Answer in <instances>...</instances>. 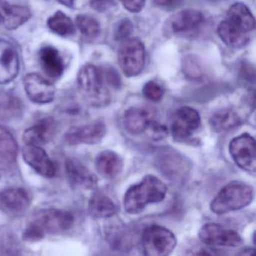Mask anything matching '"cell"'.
I'll use <instances>...</instances> for the list:
<instances>
[{
    "label": "cell",
    "mask_w": 256,
    "mask_h": 256,
    "mask_svg": "<svg viewBox=\"0 0 256 256\" xmlns=\"http://www.w3.org/2000/svg\"><path fill=\"white\" fill-rule=\"evenodd\" d=\"M167 192V186L161 180L154 175H148L127 190L124 196V208L128 214L138 215L148 205L163 202Z\"/></svg>",
    "instance_id": "1"
},
{
    "label": "cell",
    "mask_w": 256,
    "mask_h": 256,
    "mask_svg": "<svg viewBox=\"0 0 256 256\" xmlns=\"http://www.w3.org/2000/svg\"><path fill=\"white\" fill-rule=\"evenodd\" d=\"M74 222L72 214L67 211L58 209L40 211L25 229L24 240L28 242H37L47 234L68 232L72 228Z\"/></svg>",
    "instance_id": "2"
},
{
    "label": "cell",
    "mask_w": 256,
    "mask_h": 256,
    "mask_svg": "<svg viewBox=\"0 0 256 256\" xmlns=\"http://www.w3.org/2000/svg\"><path fill=\"white\" fill-rule=\"evenodd\" d=\"M79 92L86 104L102 108L112 102V95L107 86L102 68L90 64L80 68L78 76Z\"/></svg>",
    "instance_id": "3"
},
{
    "label": "cell",
    "mask_w": 256,
    "mask_h": 256,
    "mask_svg": "<svg viewBox=\"0 0 256 256\" xmlns=\"http://www.w3.org/2000/svg\"><path fill=\"white\" fill-rule=\"evenodd\" d=\"M254 199V188L242 181H232L223 187L210 204L216 215H224L248 206Z\"/></svg>",
    "instance_id": "4"
},
{
    "label": "cell",
    "mask_w": 256,
    "mask_h": 256,
    "mask_svg": "<svg viewBox=\"0 0 256 256\" xmlns=\"http://www.w3.org/2000/svg\"><path fill=\"white\" fill-rule=\"evenodd\" d=\"M142 242L145 256H166L174 250L176 238L166 228L152 224L144 230Z\"/></svg>",
    "instance_id": "5"
},
{
    "label": "cell",
    "mask_w": 256,
    "mask_h": 256,
    "mask_svg": "<svg viewBox=\"0 0 256 256\" xmlns=\"http://www.w3.org/2000/svg\"><path fill=\"white\" fill-rule=\"evenodd\" d=\"M145 58L144 46L136 38L124 41L118 54L120 67L127 78L136 77L142 72Z\"/></svg>",
    "instance_id": "6"
},
{
    "label": "cell",
    "mask_w": 256,
    "mask_h": 256,
    "mask_svg": "<svg viewBox=\"0 0 256 256\" xmlns=\"http://www.w3.org/2000/svg\"><path fill=\"white\" fill-rule=\"evenodd\" d=\"M230 156L242 170L254 175L256 173V140L250 134H241L229 144Z\"/></svg>",
    "instance_id": "7"
},
{
    "label": "cell",
    "mask_w": 256,
    "mask_h": 256,
    "mask_svg": "<svg viewBox=\"0 0 256 256\" xmlns=\"http://www.w3.org/2000/svg\"><path fill=\"white\" fill-rule=\"evenodd\" d=\"M158 170L172 180L185 179L190 172V163L182 154L173 149H163L157 154Z\"/></svg>",
    "instance_id": "8"
},
{
    "label": "cell",
    "mask_w": 256,
    "mask_h": 256,
    "mask_svg": "<svg viewBox=\"0 0 256 256\" xmlns=\"http://www.w3.org/2000/svg\"><path fill=\"white\" fill-rule=\"evenodd\" d=\"M200 124L202 119L200 114L196 109L182 107L174 114L170 131L174 138L184 142L196 132Z\"/></svg>",
    "instance_id": "9"
},
{
    "label": "cell",
    "mask_w": 256,
    "mask_h": 256,
    "mask_svg": "<svg viewBox=\"0 0 256 256\" xmlns=\"http://www.w3.org/2000/svg\"><path fill=\"white\" fill-rule=\"evenodd\" d=\"M198 235L202 242L212 246L238 247L244 242L238 232L216 223L202 226Z\"/></svg>",
    "instance_id": "10"
},
{
    "label": "cell",
    "mask_w": 256,
    "mask_h": 256,
    "mask_svg": "<svg viewBox=\"0 0 256 256\" xmlns=\"http://www.w3.org/2000/svg\"><path fill=\"white\" fill-rule=\"evenodd\" d=\"M107 133V127L102 121H95L82 126L73 127L65 136L67 144L94 145L100 143Z\"/></svg>",
    "instance_id": "11"
},
{
    "label": "cell",
    "mask_w": 256,
    "mask_h": 256,
    "mask_svg": "<svg viewBox=\"0 0 256 256\" xmlns=\"http://www.w3.org/2000/svg\"><path fill=\"white\" fill-rule=\"evenodd\" d=\"M24 89L28 98L36 104H46L52 102L56 96L53 84L38 74L31 73L24 80Z\"/></svg>",
    "instance_id": "12"
},
{
    "label": "cell",
    "mask_w": 256,
    "mask_h": 256,
    "mask_svg": "<svg viewBox=\"0 0 256 256\" xmlns=\"http://www.w3.org/2000/svg\"><path fill=\"white\" fill-rule=\"evenodd\" d=\"M18 52L14 44L0 40V84L11 83L20 72Z\"/></svg>",
    "instance_id": "13"
},
{
    "label": "cell",
    "mask_w": 256,
    "mask_h": 256,
    "mask_svg": "<svg viewBox=\"0 0 256 256\" xmlns=\"http://www.w3.org/2000/svg\"><path fill=\"white\" fill-rule=\"evenodd\" d=\"M156 120V116L154 110L146 108L132 107L124 114V128L132 136H142L148 133Z\"/></svg>",
    "instance_id": "14"
},
{
    "label": "cell",
    "mask_w": 256,
    "mask_h": 256,
    "mask_svg": "<svg viewBox=\"0 0 256 256\" xmlns=\"http://www.w3.org/2000/svg\"><path fill=\"white\" fill-rule=\"evenodd\" d=\"M22 154L24 161L42 176L52 178L56 174L54 163L41 146L26 144Z\"/></svg>",
    "instance_id": "15"
},
{
    "label": "cell",
    "mask_w": 256,
    "mask_h": 256,
    "mask_svg": "<svg viewBox=\"0 0 256 256\" xmlns=\"http://www.w3.org/2000/svg\"><path fill=\"white\" fill-rule=\"evenodd\" d=\"M66 170L70 184L73 187L82 190H96L98 186L97 176L76 158H68L66 162Z\"/></svg>",
    "instance_id": "16"
},
{
    "label": "cell",
    "mask_w": 256,
    "mask_h": 256,
    "mask_svg": "<svg viewBox=\"0 0 256 256\" xmlns=\"http://www.w3.org/2000/svg\"><path fill=\"white\" fill-rule=\"evenodd\" d=\"M18 145L14 136L0 126V174L6 173L16 166Z\"/></svg>",
    "instance_id": "17"
},
{
    "label": "cell",
    "mask_w": 256,
    "mask_h": 256,
    "mask_svg": "<svg viewBox=\"0 0 256 256\" xmlns=\"http://www.w3.org/2000/svg\"><path fill=\"white\" fill-rule=\"evenodd\" d=\"M32 16L28 7L12 5L5 0H0V20L8 30H14L23 26Z\"/></svg>",
    "instance_id": "18"
},
{
    "label": "cell",
    "mask_w": 256,
    "mask_h": 256,
    "mask_svg": "<svg viewBox=\"0 0 256 256\" xmlns=\"http://www.w3.org/2000/svg\"><path fill=\"white\" fill-rule=\"evenodd\" d=\"M30 204V196L23 188H8L0 192V208L10 214H22L29 208Z\"/></svg>",
    "instance_id": "19"
},
{
    "label": "cell",
    "mask_w": 256,
    "mask_h": 256,
    "mask_svg": "<svg viewBox=\"0 0 256 256\" xmlns=\"http://www.w3.org/2000/svg\"><path fill=\"white\" fill-rule=\"evenodd\" d=\"M56 130L55 121L52 118H46L25 131L24 142L28 145L41 146L53 138Z\"/></svg>",
    "instance_id": "20"
},
{
    "label": "cell",
    "mask_w": 256,
    "mask_h": 256,
    "mask_svg": "<svg viewBox=\"0 0 256 256\" xmlns=\"http://www.w3.org/2000/svg\"><path fill=\"white\" fill-rule=\"evenodd\" d=\"M124 163L119 154L112 150L100 152L96 158V168L102 178L114 180L124 170Z\"/></svg>",
    "instance_id": "21"
},
{
    "label": "cell",
    "mask_w": 256,
    "mask_h": 256,
    "mask_svg": "<svg viewBox=\"0 0 256 256\" xmlns=\"http://www.w3.org/2000/svg\"><path fill=\"white\" fill-rule=\"evenodd\" d=\"M204 20L203 14L194 10H187L175 14L169 22L174 34H186L198 29Z\"/></svg>",
    "instance_id": "22"
},
{
    "label": "cell",
    "mask_w": 256,
    "mask_h": 256,
    "mask_svg": "<svg viewBox=\"0 0 256 256\" xmlns=\"http://www.w3.org/2000/svg\"><path fill=\"white\" fill-rule=\"evenodd\" d=\"M90 215L94 218H110L119 211L116 204L109 196L102 192H95L88 204Z\"/></svg>",
    "instance_id": "23"
},
{
    "label": "cell",
    "mask_w": 256,
    "mask_h": 256,
    "mask_svg": "<svg viewBox=\"0 0 256 256\" xmlns=\"http://www.w3.org/2000/svg\"><path fill=\"white\" fill-rule=\"evenodd\" d=\"M40 64L44 72L50 78L59 79L65 70L64 59L53 47H44L38 54Z\"/></svg>",
    "instance_id": "24"
},
{
    "label": "cell",
    "mask_w": 256,
    "mask_h": 256,
    "mask_svg": "<svg viewBox=\"0 0 256 256\" xmlns=\"http://www.w3.org/2000/svg\"><path fill=\"white\" fill-rule=\"evenodd\" d=\"M218 34L223 42L233 48H244L250 42L248 34L240 29L228 19L220 24Z\"/></svg>",
    "instance_id": "25"
},
{
    "label": "cell",
    "mask_w": 256,
    "mask_h": 256,
    "mask_svg": "<svg viewBox=\"0 0 256 256\" xmlns=\"http://www.w3.org/2000/svg\"><path fill=\"white\" fill-rule=\"evenodd\" d=\"M227 19L246 34L254 30L256 26L254 16L248 7L242 4L232 6L228 12Z\"/></svg>",
    "instance_id": "26"
},
{
    "label": "cell",
    "mask_w": 256,
    "mask_h": 256,
    "mask_svg": "<svg viewBox=\"0 0 256 256\" xmlns=\"http://www.w3.org/2000/svg\"><path fill=\"white\" fill-rule=\"evenodd\" d=\"M240 115L232 109H224L216 112L210 119V126L216 132L232 131L242 125Z\"/></svg>",
    "instance_id": "27"
},
{
    "label": "cell",
    "mask_w": 256,
    "mask_h": 256,
    "mask_svg": "<svg viewBox=\"0 0 256 256\" xmlns=\"http://www.w3.org/2000/svg\"><path fill=\"white\" fill-rule=\"evenodd\" d=\"M107 230L109 244L114 250H126L132 245V235L128 228L124 224H114Z\"/></svg>",
    "instance_id": "28"
},
{
    "label": "cell",
    "mask_w": 256,
    "mask_h": 256,
    "mask_svg": "<svg viewBox=\"0 0 256 256\" xmlns=\"http://www.w3.org/2000/svg\"><path fill=\"white\" fill-rule=\"evenodd\" d=\"M24 104L17 97L7 96L0 100V121L12 122L22 118Z\"/></svg>",
    "instance_id": "29"
},
{
    "label": "cell",
    "mask_w": 256,
    "mask_h": 256,
    "mask_svg": "<svg viewBox=\"0 0 256 256\" xmlns=\"http://www.w3.org/2000/svg\"><path fill=\"white\" fill-rule=\"evenodd\" d=\"M48 26L52 32L60 36H70L76 32V26L72 19L60 11L48 19Z\"/></svg>",
    "instance_id": "30"
},
{
    "label": "cell",
    "mask_w": 256,
    "mask_h": 256,
    "mask_svg": "<svg viewBox=\"0 0 256 256\" xmlns=\"http://www.w3.org/2000/svg\"><path fill=\"white\" fill-rule=\"evenodd\" d=\"M76 24L80 34L86 38H96L100 35L101 31L100 23L91 16L84 14L78 16Z\"/></svg>",
    "instance_id": "31"
},
{
    "label": "cell",
    "mask_w": 256,
    "mask_h": 256,
    "mask_svg": "<svg viewBox=\"0 0 256 256\" xmlns=\"http://www.w3.org/2000/svg\"><path fill=\"white\" fill-rule=\"evenodd\" d=\"M143 94L146 100L154 102H158L164 95V89L155 82H150L143 88Z\"/></svg>",
    "instance_id": "32"
},
{
    "label": "cell",
    "mask_w": 256,
    "mask_h": 256,
    "mask_svg": "<svg viewBox=\"0 0 256 256\" xmlns=\"http://www.w3.org/2000/svg\"><path fill=\"white\" fill-rule=\"evenodd\" d=\"M134 30L132 23L128 19H122L118 22L114 30V38L116 41L124 42L128 40Z\"/></svg>",
    "instance_id": "33"
},
{
    "label": "cell",
    "mask_w": 256,
    "mask_h": 256,
    "mask_svg": "<svg viewBox=\"0 0 256 256\" xmlns=\"http://www.w3.org/2000/svg\"><path fill=\"white\" fill-rule=\"evenodd\" d=\"M146 134L152 140H161L167 137L168 134V130L166 126L163 125L156 120L151 126L150 128Z\"/></svg>",
    "instance_id": "34"
},
{
    "label": "cell",
    "mask_w": 256,
    "mask_h": 256,
    "mask_svg": "<svg viewBox=\"0 0 256 256\" xmlns=\"http://www.w3.org/2000/svg\"><path fill=\"white\" fill-rule=\"evenodd\" d=\"M102 71L104 80L108 86H112L114 89H120L121 88L122 82H121L120 77L114 68L110 67V68L102 70Z\"/></svg>",
    "instance_id": "35"
},
{
    "label": "cell",
    "mask_w": 256,
    "mask_h": 256,
    "mask_svg": "<svg viewBox=\"0 0 256 256\" xmlns=\"http://www.w3.org/2000/svg\"><path fill=\"white\" fill-rule=\"evenodd\" d=\"M124 8L132 13H138L143 10L146 0H120Z\"/></svg>",
    "instance_id": "36"
},
{
    "label": "cell",
    "mask_w": 256,
    "mask_h": 256,
    "mask_svg": "<svg viewBox=\"0 0 256 256\" xmlns=\"http://www.w3.org/2000/svg\"><path fill=\"white\" fill-rule=\"evenodd\" d=\"M116 5V0H91L90 6L98 12H106Z\"/></svg>",
    "instance_id": "37"
},
{
    "label": "cell",
    "mask_w": 256,
    "mask_h": 256,
    "mask_svg": "<svg viewBox=\"0 0 256 256\" xmlns=\"http://www.w3.org/2000/svg\"><path fill=\"white\" fill-rule=\"evenodd\" d=\"M182 2V0H154L156 5L164 8H174Z\"/></svg>",
    "instance_id": "38"
},
{
    "label": "cell",
    "mask_w": 256,
    "mask_h": 256,
    "mask_svg": "<svg viewBox=\"0 0 256 256\" xmlns=\"http://www.w3.org/2000/svg\"><path fill=\"white\" fill-rule=\"evenodd\" d=\"M58 1L60 4H62V5L66 6L71 8V7H72L73 6H74L76 0H58Z\"/></svg>",
    "instance_id": "39"
},
{
    "label": "cell",
    "mask_w": 256,
    "mask_h": 256,
    "mask_svg": "<svg viewBox=\"0 0 256 256\" xmlns=\"http://www.w3.org/2000/svg\"><path fill=\"white\" fill-rule=\"evenodd\" d=\"M2 24V23H1V20H0V25Z\"/></svg>",
    "instance_id": "40"
}]
</instances>
